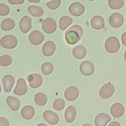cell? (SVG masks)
I'll return each instance as SVG.
<instances>
[{
    "instance_id": "obj_1",
    "label": "cell",
    "mask_w": 126,
    "mask_h": 126,
    "mask_svg": "<svg viewBox=\"0 0 126 126\" xmlns=\"http://www.w3.org/2000/svg\"><path fill=\"white\" fill-rule=\"evenodd\" d=\"M83 35V30L79 25H75L68 29L65 32V38L69 44L77 43Z\"/></svg>"
},
{
    "instance_id": "obj_2",
    "label": "cell",
    "mask_w": 126,
    "mask_h": 126,
    "mask_svg": "<svg viewBox=\"0 0 126 126\" xmlns=\"http://www.w3.org/2000/svg\"><path fill=\"white\" fill-rule=\"evenodd\" d=\"M105 49L106 51L111 54L117 53L120 48V43L118 39L114 36L107 38L104 44Z\"/></svg>"
},
{
    "instance_id": "obj_3",
    "label": "cell",
    "mask_w": 126,
    "mask_h": 126,
    "mask_svg": "<svg viewBox=\"0 0 126 126\" xmlns=\"http://www.w3.org/2000/svg\"><path fill=\"white\" fill-rule=\"evenodd\" d=\"M1 46L6 49H11L16 47L18 44L17 38L12 35H4L0 40Z\"/></svg>"
},
{
    "instance_id": "obj_4",
    "label": "cell",
    "mask_w": 126,
    "mask_h": 126,
    "mask_svg": "<svg viewBox=\"0 0 126 126\" xmlns=\"http://www.w3.org/2000/svg\"><path fill=\"white\" fill-rule=\"evenodd\" d=\"M114 92V86L110 83H108L101 87L99 90V95L102 99H107L111 97Z\"/></svg>"
},
{
    "instance_id": "obj_5",
    "label": "cell",
    "mask_w": 126,
    "mask_h": 126,
    "mask_svg": "<svg viewBox=\"0 0 126 126\" xmlns=\"http://www.w3.org/2000/svg\"><path fill=\"white\" fill-rule=\"evenodd\" d=\"M42 28L46 33L51 34L56 30V22L52 18H47L42 23Z\"/></svg>"
},
{
    "instance_id": "obj_6",
    "label": "cell",
    "mask_w": 126,
    "mask_h": 126,
    "mask_svg": "<svg viewBox=\"0 0 126 126\" xmlns=\"http://www.w3.org/2000/svg\"><path fill=\"white\" fill-rule=\"evenodd\" d=\"M109 22L110 26L113 28H118L123 25L124 18L121 13L115 12L110 16Z\"/></svg>"
},
{
    "instance_id": "obj_7",
    "label": "cell",
    "mask_w": 126,
    "mask_h": 126,
    "mask_svg": "<svg viewBox=\"0 0 126 126\" xmlns=\"http://www.w3.org/2000/svg\"><path fill=\"white\" fill-rule=\"evenodd\" d=\"M85 8L83 4L79 2L71 3L69 6V13L74 16L78 17L83 15L85 12Z\"/></svg>"
},
{
    "instance_id": "obj_8",
    "label": "cell",
    "mask_w": 126,
    "mask_h": 126,
    "mask_svg": "<svg viewBox=\"0 0 126 126\" xmlns=\"http://www.w3.org/2000/svg\"><path fill=\"white\" fill-rule=\"evenodd\" d=\"M80 71L81 73L85 76L92 75L95 69L94 66L91 62L86 61L83 62L80 65Z\"/></svg>"
},
{
    "instance_id": "obj_9",
    "label": "cell",
    "mask_w": 126,
    "mask_h": 126,
    "mask_svg": "<svg viewBox=\"0 0 126 126\" xmlns=\"http://www.w3.org/2000/svg\"><path fill=\"white\" fill-rule=\"evenodd\" d=\"M28 80L30 87L36 89L41 86L43 83L42 77L37 73H32L28 76Z\"/></svg>"
},
{
    "instance_id": "obj_10",
    "label": "cell",
    "mask_w": 126,
    "mask_h": 126,
    "mask_svg": "<svg viewBox=\"0 0 126 126\" xmlns=\"http://www.w3.org/2000/svg\"><path fill=\"white\" fill-rule=\"evenodd\" d=\"M30 42L34 45L40 44L44 39V36L39 31L35 30L32 32L29 36Z\"/></svg>"
},
{
    "instance_id": "obj_11",
    "label": "cell",
    "mask_w": 126,
    "mask_h": 126,
    "mask_svg": "<svg viewBox=\"0 0 126 126\" xmlns=\"http://www.w3.org/2000/svg\"><path fill=\"white\" fill-rule=\"evenodd\" d=\"M27 92V87L25 80L23 78H19L14 90V93L18 95H23Z\"/></svg>"
},
{
    "instance_id": "obj_12",
    "label": "cell",
    "mask_w": 126,
    "mask_h": 126,
    "mask_svg": "<svg viewBox=\"0 0 126 126\" xmlns=\"http://www.w3.org/2000/svg\"><path fill=\"white\" fill-rule=\"evenodd\" d=\"M43 117L48 123L52 125L57 124L59 121V117L58 115L55 112L49 110H46L44 112Z\"/></svg>"
},
{
    "instance_id": "obj_13",
    "label": "cell",
    "mask_w": 126,
    "mask_h": 126,
    "mask_svg": "<svg viewBox=\"0 0 126 126\" xmlns=\"http://www.w3.org/2000/svg\"><path fill=\"white\" fill-rule=\"evenodd\" d=\"M79 91L78 89L74 86L68 87L64 92V97L68 101H72L76 100L78 97Z\"/></svg>"
},
{
    "instance_id": "obj_14",
    "label": "cell",
    "mask_w": 126,
    "mask_h": 126,
    "mask_svg": "<svg viewBox=\"0 0 126 126\" xmlns=\"http://www.w3.org/2000/svg\"><path fill=\"white\" fill-rule=\"evenodd\" d=\"M91 26L92 28L96 30L102 29L105 26L104 18L98 15L94 16L91 20Z\"/></svg>"
},
{
    "instance_id": "obj_15",
    "label": "cell",
    "mask_w": 126,
    "mask_h": 126,
    "mask_svg": "<svg viewBox=\"0 0 126 126\" xmlns=\"http://www.w3.org/2000/svg\"><path fill=\"white\" fill-rule=\"evenodd\" d=\"M111 115L116 118H119L123 116L125 112L124 106L120 103L113 104L110 109Z\"/></svg>"
},
{
    "instance_id": "obj_16",
    "label": "cell",
    "mask_w": 126,
    "mask_h": 126,
    "mask_svg": "<svg viewBox=\"0 0 126 126\" xmlns=\"http://www.w3.org/2000/svg\"><path fill=\"white\" fill-rule=\"evenodd\" d=\"M111 119L107 114L101 113L97 114L94 120L96 126H105L111 121Z\"/></svg>"
},
{
    "instance_id": "obj_17",
    "label": "cell",
    "mask_w": 126,
    "mask_h": 126,
    "mask_svg": "<svg viewBox=\"0 0 126 126\" xmlns=\"http://www.w3.org/2000/svg\"><path fill=\"white\" fill-rule=\"evenodd\" d=\"M56 50V44L52 41H47L42 46V53L44 55L49 57L54 54Z\"/></svg>"
},
{
    "instance_id": "obj_18",
    "label": "cell",
    "mask_w": 126,
    "mask_h": 126,
    "mask_svg": "<svg viewBox=\"0 0 126 126\" xmlns=\"http://www.w3.org/2000/svg\"><path fill=\"white\" fill-rule=\"evenodd\" d=\"M20 29L23 33H27L32 28V21L31 18L27 16H24L19 23Z\"/></svg>"
},
{
    "instance_id": "obj_19",
    "label": "cell",
    "mask_w": 126,
    "mask_h": 126,
    "mask_svg": "<svg viewBox=\"0 0 126 126\" xmlns=\"http://www.w3.org/2000/svg\"><path fill=\"white\" fill-rule=\"evenodd\" d=\"M15 79L13 76L7 74L2 78V83L3 85L4 90L5 92H10L14 84Z\"/></svg>"
},
{
    "instance_id": "obj_20",
    "label": "cell",
    "mask_w": 126,
    "mask_h": 126,
    "mask_svg": "<svg viewBox=\"0 0 126 126\" xmlns=\"http://www.w3.org/2000/svg\"><path fill=\"white\" fill-rule=\"evenodd\" d=\"M72 54L75 58L81 60L86 57L87 50L84 46L78 45L75 46L72 49Z\"/></svg>"
},
{
    "instance_id": "obj_21",
    "label": "cell",
    "mask_w": 126,
    "mask_h": 126,
    "mask_svg": "<svg viewBox=\"0 0 126 126\" xmlns=\"http://www.w3.org/2000/svg\"><path fill=\"white\" fill-rule=\"evenodd\" d=\"M76 117V110L75 107L72 105L67 107L65 113L64 118L66 121L68 123L73 122Z\"/></svg>"
},
{
    "instance_id": "obj_22",
    "label": "cell",
    "mask_w": 126,
    "mask_h": 126,
    "mask_svg": "<svg viewBox=\"0 0 126 126\" xmlns=\"http://www.w3.org/2000/svg\"><path fill=\"white\" fill-rule=\"evenodd\" d=\"M34 109L31 105H27L24 107L21 111L22 116L26 120H31L32 119L34 115Z\"/></svg>"
},
{
    "instance_id": "obj_23",
    "label": "cell",
    "mask_w": 126,
    "mask_h": 126,
    "mask_svg": "<svg viewBox=\"0 0 126 126\" xmlns=\"http://www.w3.org/2000/svg\"><path fill=\"white\" fill-rule=\"evenodd\" d=\"M8 106L13 111H17L20 106V101L19 99L12 96H8L6 99Z\"/></svg>"
},
{
    "instance_id": "obj_24",
    "label": "cell",
    "mask_w": 126,
    "mask_h": 126,
    "mask_svg": "<svg viewBox=\"0 0 126 126\" xmlns=\"http://www.w3.org/2000/svg\"><path fill=\"white\" fill-rule=\"evenodd\" d=\"M15 26L14 21L11 18L4 19L1 23L0 28L3 31H9L12 30Z\"/></svg>"
},
{
    "instance_id": "obj_25",
    "label": "cell",
    "mask_w": 126,
    "mask_h": 126,
    "mask_svg": "<svg viewBox=\"0 0 126 126\" xmlns=\"http://www.w3.org/2000/svg\"><path fill=\"white\" fill-rule=\"evenodd\" d=\"M29 13L33 17H40L44 14V10L43 9L38 6L31 5L28 8Z\"/></svg>"
},
{
    "instance_id": "obj_26",
    "label": "cell",
    "mask_w": 126,
    "mask_h": 126,
    "mask_svg": "<svg viewBox=\"0 0 126 126\" xmlns=\"http://www.w3.org/2000/svg\"><path fill=\"white\" fill-rule=\"evenodd\" d=\"M34 101L38 106H44L47 102V96L43 93H37L34 96Z\"/></svg>"
},
{
    "instance_id": "obj_27",
    "label": "cell",
    "mask_w": 126,
    "mask_h": 126,
    "mask_svg": "<svg viewBox=\"0 0 126 126\" xmlns=\"http://www.w3.org/2000/svg\"><path fill=\"white\" fill-rule=\"evenodd\" d=\"M72 19L68 16L62 17L59 20L60 29L63 31L65 30L72 23Z\"/></svg>"
},
{
    "instance_id": "obj_28",
    "label": "cell",
    "mask_w": 126,
    "mask_h": 126,
    "mask_svg": "<svg viewBox=\"0 0 126 126\" xmlns=\"http://www.w3.org/2000/svg\"><path fill=\"white\" fill-rule=\"evenodd\" d=\"M109 7L114 10H119L124 5V0H108Z\"/></svg>"
},
{
    "instance_id": "obj_29",
    "label": "cell",
    "mask_w": 126,
    "mask_h": 126,
    "mask_svg": "<svg viewBox=\"0 0 126 126\" xmlns=\"http://www.w3.org/2000/svg\"><path fill=\"white\" fill-rule=\"evenodd\" d=\"M42 72L46 75H48L51 74L54 69L53 64L50 62H45L41 66Z\"/></svg>"
},
{
    "instance_id": "obj_30",
    "label": "cell",
    "mask_w": 126,
    "mask_h": 126,
    "mask_svg": "<svg viewBox=\"0 0 126 126\" xmlns=\"http://www.w3.org/2000/svg\"><path fill=\"white\" fill-rule=\"evenodd\" d=\"M12 62L11 57L7 55H4L0 57V65L6 67L10 65Z\"/></svg>"
},
{
    "instance_id": "obj_31",
    "label": "cell",
    "mask_w": 126,
    "mask_h": 126,
    "mask_svg": "<svg viewBox=\"0 0 126 126\" xmlns=\"http://www.w3.org/2000/svg\"><path fill=\"white\" fill-rule=\"evenodd\" d=\"M65 101L63 99L57 98L55 100L53 104V107L57 111H61L65 107Z\"/></svg>"
},
{
    "instance_id": "obj_32",
    "label": "cell",
    "mask_w": 126,
    "mask_h": 126,
    "mask_svg": "<svg viewBox=\"0 0 126 126\" xmlns=\"http://www.w3.org/2000/svg\"><path fill=\"white\" fill-rule=\"evenodd\" d=\"M61 3V0H54L46 3L47 6L51 10L57 9Z\"/></svg>"
},
{
    "instance_id": "obj_33",
    "label": "cell",
    "mask_w": 126,
    "mask_h": 126,
    "mask_svg": "<svg viewBox=\"0 0 126 126\" xmlns=\"http://www.w3.org/2000/svg\"><path fill=\"white\" fill-rule=\"evenodd\" d=\"M9 7L4 3H0V16H5L9 13Z\"/></svg>"
},
{
    "instance_id": "obj_34",
    "label": "cell",
    "mask_w": 126,
    "mask_h": 126,
    "mask_svg": "<svg viewBox=\"0 0 126 126\" xmlns=\"http://www.w3.org/2000/svg\"><path fill=\"white\" fill-rule=\"evenodd\" d=\"M9 123L4 117H0V126H9Z\"/></svg>"
},
{
    "instance_id": "obj_35",
    "label": "cell",
    "mask_w": 126,
    "mask_h": 126,
    "mask_svg": "<svg viewBox=\"0 0 126 126\" xmlns=\"http://www.w3.org/2000/svg\"><path fill=\"white\" fill-rule=\"evenodd\" d=\"M7 1L11 4H21L24 2L25 0H7Z\"/></svg>"
},
{
    "instance_id": "obj_36",
    "label": "cell",
    "mask_w": 126,
    "mask_h": 126,
    "mask_svg": "<svg viewBox=\"0 0 126 126\" xmlns=\"http://www.w3.org/2000/svg\"><path fill=\"white\" fill-rule=\"evenodd\" d=\"M121 40L123 44L126 46V32L122 34L121 36Z\"/></svg>"
},
{
    "instance_id": "obj_37",
    "label": "cell",
    "mask_w": 126,
    "mask_h": 126,
    "mask_svg": "<svg viewBox=\"0 0 126 126\" xmlns=\"http://www.w3.org/2000/svg\"><path fill=\"white\" fill-rule=\"evenodd\" d=\"M108 125L109 126H118V125L120 126V124L117 123V122H112L111 123H110Z\"/></svg>"
},
{
    "instance_id": "obj_38",
    "label": "cell",
    "mask_w": 126,
    "mask_h": 126,
    "mask_svg": "<svg viewBox=\"0 0 126 126\" xmlns=\"http://www.w3.org/2000/svg\"><path fill=\"white\" fill-rule=\"evenodd\" d=\"M28 1L30 2H33V3H38L40 2V0H28Z\"/></svg>"
},
{
    "instance_id": "obj_39",
    "label": "cell",
    "mask_w": 126,
    "mask_h": 126,
    "mask_svg": "<svg viewBox=\"0 0 126 126\" xmlns=\"http://www.w3.org/2000/svg\"><path fill=\"white\" fill-rule=\"evenodd\" d=\"M124 59H125V61L126 62V51L125 52V53H124Z\"/></svg>"
},
{
    "instance_id": "obj_40",
    "label": "cell",
    "mask_w": 126,
    "mask_h": 126,
    "mask_svg": "<svg viewBox=\"0 0 126 126\" xmlns=\"http://www.w3.org/2000/svg\"><path fill=\"white\" fill-rule=\"evenodd\" d=\"M1 85H0V92H1Z\"/></svg>"
},
{
    "instance_id": "obj_41",
    "label": "cell",
    "mask_w": 126,
    "mask_h": 126,
    "mask_svg": "<svg viewBox=\"0 0 126 126\" xmlns=\"http://www.w3.org/2000/svg\"><path fill=\"white\" fill-rule=\"evenodd\" d=\"M89 0V1H94V0Z\"/></svg>"
},
{
    "instance_id": "obj_42",
    "label": "cell",
    "mask_w": 126,
    "mask_h": 126,
    "mask_svg": "<svg viewBox=\"0 0 126 126\" xmlns=\"http://www.w3.org/2000/svg\"></svg>"
}]
</instances>
